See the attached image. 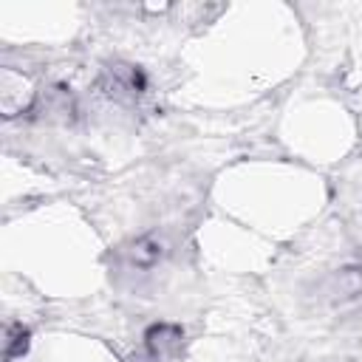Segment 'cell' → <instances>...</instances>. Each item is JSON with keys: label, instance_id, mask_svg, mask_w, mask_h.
I'll list each match as a JSON object with an SVG mask.
<instances>
[{"label": "cell", "instance_id": "3", "mask_svg": "<svg viewBox=\"0 0 362 362\" xmlns=\"http://www.w3.org/2000/svg\"><path fill=\"white\" fill-rule=\"evenodd\" d=\"M181 348V328L178 325H153L147 331V351L153 359H164V356H173L175 351Z\"/></svg>", "mask_w": 362, "mask_h": 362}, {"label": "cell", "instance_id": "2", "mask_svg": "<svg viewBox=\"0 0 362 362\" xmlns=\"http://www.w3.org/2000/svg\"><path fill=\"white\" fill-rule=\"evenodd\" d=\"M164 255H167V243H164V238H158V235L136 238V240L130 243V249H127V260H130V266H136V269H153Z\"/></svg>", "mask_w": 362, "mask_h": 362}, {"label": "cell", "instance_id": "1", "mask_svg": "<svg viewBox=\"0 0 362 362\" xmlns=\"http://www.w3.org/2000/svg\"><path fill=\"white\" fill-rule=\"evenodd\" d=\"M102 88H105V93L110 99H133V96H139L144 90V74L139 68H133V65L116 62V65H110L105 71Z\"/></svg>", "mask_w": 362, "mask_h": 362}, {"label": "cell", "instance_id": "5", "mask_svg": "<svg viewBox=\"0 0 362 362\" xmlns=\"http://www.w3.org/2000/svg\"><path fill=\"white\" fill-rule=\"evenodd\" d=\"M362 288V274L356 269H345L334 277V294L337 297H354Z\"/></svg>", "mask_w": 362, "mask_h": 362}, {"label": "cell", "instance_id": "6", "mask_svg": "<svg viewBox=\"0 0 362 362\" xmlns=\"http://www.w3.org/2000/svg\"><path fill=\"white\" fill-rule=\"evenodd\" d=\"M25 345H28V331L23 325H8L6 328V359L23 354Z\"/></svg>", "mask_w": 362, "mask_h": 362}, {"label": "cell", "instance_id": "7", "mask_svg": "<svg viewBox=\"0 0 362 362\" xmlns=\"http://www.w3.org/2000/svg\"><path fill=\"white\" fill-rule=\"evenodd\" d=\"M141 362H144V359H141Z\"/></svg>", "mask_w": 362, "mask_h": 362}, {"label": "cell", "instance_id": "4", "mask_svg": "<svg viewBox=\"0 0 362 362\" xmlns=\"http://www.w3.org/2000/svg\"><path fill=\"white\" fill-rule=\"evenodd\" d=\"M40 110L45 119H59V122H68L71 113H74V99L65 88H51L40 96Z\"/></svg>", "mask_w": 362, "mask_h": 362}]
</instances>
